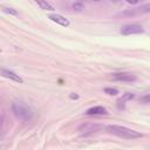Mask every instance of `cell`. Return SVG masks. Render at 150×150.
I'll return each mask as SVG.
<instances>
[{"label": "cell", "mask_w": 150, "mask_h": 150, "mask_svg": "<svg viewBox=\"0 0 150 150\" xmlns=\"http://www.w3.org/2000/svg\"><path fill=\"white\" fill-rule=\"evenodd\" d=\"M112 80L122 81V82H132L136 80V75L131 73H116L112 75Z\"/></svg>", "instance_id": "obj_5"}, {"label": "cell", "mask_w": 150, "mask_h": 150, "mask_svg": "<svg viewBox=\"0 0 150 150\" xmlns=\"http://www.w3.org/2000/svg\"><path fill=\"white\" fill-rule=\"evenodd\" d=\"M71 6H73V9H75V11H82V9H84V5L82 2H74Z\"/></svg>", "instance_id": "obj_9"}, {"label": "cell", "mask_w": 150, "mask_h": 150, "mask_svg": "<svg viewBox=\"0 0 150 150\" xmlns=\"http://www.w3.org/2000/svg\"><path fill=\"white\" fill-rule=\"evenodd\" d=\"M49 19H50L52 21H54V22H56V23L63 26V27H68V26L70 25L69 21H68V19H66L64 16H62V15H60V14H50V15H49Z\"/></svg>", "instance_id": "obj_6"}, {"label": "cell", "mask_w": 150, "mask_h": 150, "mask_svg": "<svg viewBox=\"0 0 150 150\" xmlns=\"http://www.w3.org/2000/svg\"><path fill=\"white\" fill-rule=\"evenodd\" d=\"M86 114L89 115V116H91V115H107L108 111H107L105 108H103V107H101V105H96V107L89 108V109L86 111Z\"/></svg>", "instance_id": "obj_7"}, {"label": "cell", "mask_w": 150, "mask_h": 150, "mask_svg": "<svg viewBox=\"0 0 150 150\" xmlns=\"http://www.w3.org/2000/svg\"><path fill=\"white\" fill-rule=\"evenodd\" d=\"M0 76L6 77V79H9V80H12L14 82H18V83H23V80L18 74H15L14 71L8 70L6 68H2V67H0Z\"/></svg>", "instance_id": "obj_4"}, {"label": "cell", "mask_w": 150, "mask_h": 150, "mask_svg": "<svg viewBox=\"0 0 150 150\" xmlns=\"http://www.w3.org/2000/svg\"><path fill=\"white\" fill-rule=\"evenodd\" d=\"M107 131H109L110 134L117 136V137H121V138H124V139H135V138H139L142 137V134L134 130V129H130V128H127L124 125H116V124H110L107 127Z\"/></svg>", "instance_id": "obj_1"}, {"label": "cell", "mask_w": 150, "mask_h": 150, "mask_svg": "<svg viewBox=\"0 0 150 150\" xmlns=\"http://www.w3.org/2000/svg\"><path fill=\"white\" fill-rule=\"evenodd\" d=\"M36 4H38V6H40L42 9H46V11H54V7H53L50 4L46 2V1H38Z\"/></svg>", "instance_id": "obj_8"}, {"label": "cell", "mask_w": 150, "mask_h": 150, "mask_svg": "<svg viewBox=\"0 0 150 150\" xmlns=\"http://www.w3.org/2000/svg\"><path fill=\"white\" fill-rule=\"evenodd\" d=\"M12 109H13L14 114H15L18 117L22 118V120H30V118H32V112H30V110H29L28 108H26L25 105L20 104V103H13Z\"/></svg>", "instance_id": "obj_2"}, {"label": "cell", "mask_w": 150, "mask_h": 150, "mask_svg": "<svg viewBox=\"0 0 150 150\" xmlns=\"http://www.w3.org/2000/svg\"><path fill=\"white\" fill-rule=\"evenodd\" d=\"M144 29L142 26L136 25V23H130V25H125L121 28V33L123 35H131V34H141L143 33Z\"/></svg>", "instance_id": "obj_3"}, {"label": "cell", "mask_w": 150, "mask_h": 150, "mask_svg": "<svg viewBox=\"0 0 150 150\" xmlns=\"http://www.w3.org/2000/svg\"><path fill=\"white\" fill-rule=\"evenodd\" d=\"M4 12H6V13H8V14H13V15H16V14H18L16 11H14L13 8H8V7H4Z\"/></svg>", "instance_id": "obj_11"}, {"label": "cell", "mask_w": 150, "mask_h": 150, "mask_svg": "<svg viewBox=\"0 0 150 150\" xmlns=\"http://www.w3.org/2000/svg\"><path fill=\"white\" fill-rule=\"evenodd\" d=\"M104 93L108 94V95H117L118 94V91L116 89H112V88H105L104 89Z\"/></svg>", "instance_id": "obj_10"}]
</instances>
